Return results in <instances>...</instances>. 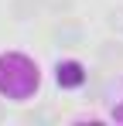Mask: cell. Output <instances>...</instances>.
I'll return each mask as SVG.
<instances>
[{"instance_id":"cell-2","label":"cell","mask_w":123,"mask_h":126,"mask_svg":"<svg viewBox=\"0 0 123 126\" xmlns=\"http://www.w3.org/2000/svg\"><path fill=\"white\" fill-rule=\"evenodd\" d=\"M55 79H58V85L62 89H79V85H85V68H82L79 62H58V68H55Z\"/></svg>"},{"instance_id":"cell-5","label":"cell","mask_w":123,"mask_h":126,"mask_svg":"<svg viewBox=\"0 0 123 126\" xmlns=\"http://www.w3.org/2000/svg\"><path fill=\"white\" fill-rule=\"evenodd\" d=\"M109 27H113V31L120 27L123 31V10H113V14H109Z\"/></svg>"},{"instance_id":"cell-1","label":"cell","mask_w":123,"mask_h":126,"mask_svg":"<svg viewBox=\"0 0 123 126\" xmlns=\"http://www.w3.org/2000/svg\"><path fill=\"white\" fill-rule=\"evenodd\" d=\"M41 85V75H38V65L31 62L27 55L20 51H10V55H0V95L3 99H31Z\"/></svg>"},{"instance_id":"cell-8","label":"cell","mask_w":123,"mask_h":126,"mask_svg":"<svg viewBox=\"0 0 123 126\" xmlns=\"http://www.w3.org/2000/svg\"><path fill=\"white\" fill-rule=\"evenodd\" d=\"M113 119H123V102H120V106H113Z\"/></svg>"},{"instance_id":"cell-7","label":"cell","mask_w":123,"mask_h":126,"mask_svg":"<svg viewBox=\"0 0 123 126\" xmlns=\"http://www.w3.org/2000/svg\"><path fill=\"white\" fill-rule=\"evenodd\" d=\"M48 7H55V10H68L72 7V0H44Z\"/></svg>"},{"instance_id":"cell-6","label":"cell","mask_w":123,"mask_h":126,"mask_svg":"<svg viewBox=\"0 0 123 126\" xmlns=\"http://www.w3.org/2000/svg\"><path fill=\"white\" fill-rule=\"evenodd\" d=\"M102 58L109 62V58H123V48H102Z\"/></svg>"},{"instance_id":"cell-3","label":"cell","mask_w":123,"mask_h":126,"mask_svg":"<svg viewBox=\"0 0 123 126\" xmlns=\"http://www.w3.org/2000/svg\"><path fill=\"white\" fill-rule=\"evenodd\" d=\"M79 27H68V24H65V27H58V41H72V44H79Z\"/></svg>"},{"instance_id":"cell-4","label":"cell","mask_w":123,"mask_h":126,"mask_svg":"<svg viewBox=\"0 0 123 126\" xmlns=\"http://www.w3.org/2000/svg\"><path fill=\"white\" fill-rule=\"evenodd\" d=\"M34 7H38L34 0H14V14H17V17H27Z\"/></svg>"},{"instance_id":"cell-9","label":"cell","mask_w":123,"mask_h":126,"mask_svg":"<svg viewBox=\"0 0 123 126\" xmlns=\"http://www.w3.org/2000/svg\"><path fill=\"white\" fill-rule=\"evenodd\" d=\"M0 119H3V106H0Z\"/></svg>"}]
</instances>
